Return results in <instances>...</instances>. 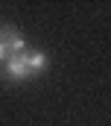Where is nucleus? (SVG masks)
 <instances>
[{
	"label": "nucleus",
	"mask_w": 111,
	"mask_h": 126,
	"mask_svg": "<svg viewBox=\"0 0 111 126\" xmlns=\"http://www.w3.org/2000/svg\"><path fill=\"white\" fill-rule=\"evenodd\" d=\"M44 67H47V53H41V50H24L21 56H15V59H9L3 64V73L12 82H21V79H27L32 73H41Z\"/></svg>",
	"instance_id": "f257e3e1"
},
{
	"label": "nucleus",
	"mask_w": 111,
	"mask_h": 126,
	"mask_svg": "<svg viewBox=\"0 0 111 126\" xmlns=\"http://www.w3.org/2000/svg\"><path fill=\"white\" fill-rule=\"evenodd\" d=\"M24 50H27L24 35L15 30V27L0 24V64H6L9 59H15V56H21Z\"/></svg>",
	"instance_id": "f03ea898"
}]
</instances>
